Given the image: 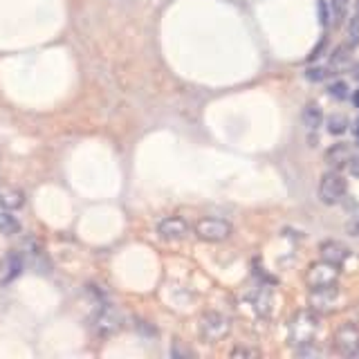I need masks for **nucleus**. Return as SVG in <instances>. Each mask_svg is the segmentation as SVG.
I'll list each match as a JSON object with an SVG mask.
<instances>
[{"label":"nucleus","instance_id":"obj_11","mask_svg":"<svg viewBox=\"0 0 359 359\" xmlns=\"http://www.w3.org/2000/svg\"><path fill=\"white\" fill-rule=\"evenodd\" d=\"M348 160H351V151H348L346 144H334L332 149L328 151V155H325V162H328L330 166H334V168L346 166Z\"/></svg>","mask_w":359,"mask_h":359},{"label":"nucleus","instance_id":"obj_17","mask_svg":"<svg viewBox=\"0 0 359 359\" xmlns=\"http://www.w3.org/2000/svg\"><path fill=\"white\" fill-rule=\"evenodd\" d=\"M328 93H330V97L344 101V99L348 97V86H346L344 81H337V83H332V86L328 88Z\"/></svg>","mask_w":359,"mask_h":359},{"label":"nucleus","instance_id":"obj_7","mask_svg":"<svg viewBox=\"0 0 359 359\" xmlns=\"http://www.w3.org/2000/svg\"><path fill=\"white\" fill-rule=\"evenodd\" d=\"M337 301H339V290H337V285L317 287L310 292V308L312 310L328 312L337 306Z\"/></svg>","mask_w":359,"mask_h":359},{"label":"nucleus","instance_id":"obj_19","mask_svg":"<svg viewBox=\"0 0 359 359\" xmlns=\"http://www.w3.org/2000/svg\"><path fill=\"white\" fill-rule=\"evenodd\" d=\"M346 9H348V0H332V14L334 20H341L346 16Z\"/></svg>","mask_w":359,"mask_h":359},{"label":"nucleus","instance_id":"obj_6","mask_svg":"<svg viewBox=\"0 0 359 359\" xmlns=\"http://www.w3.org/2000/svg\"><path fill=\"white\" fill-rule=\"evenodd\" d=\"M334 346L341 355H359V328L355 323H344L334 332Z\"/></svg>","mask_w":359,"mask_h":359},{"label":"nucleus","instance_id":"obj_13","mask_svg":"<svg viewBox=\"0 0 359 359\" xmlns=\"http://www.w3.org/2000/svg\"><path fill=\"white\" fill-rule=\"evenodd\" d=\"M303 123H306L308 128H319L321 121H323V115H321V108L317 104H308L306 108H303Z\"/></svg>","mask_w":359,"mask_h":359},{"label":"nucleus","instance_id":"obj_4","mask_svg":"<svg viewBox=\"0 0 359 359\" xmlns=\"http://www.w3.org/2000/svg\"><path fill=\"white\" fill-rule=\"evenodd\" d=\"M337 280H339V269H337V265H332L328 261L312 263L308 267V272H306V283L310 285V290L337 285Z\"/></svg>","mask_w":359,"mask_h":359},{"label":"nucleus","instance_id":"obj_2","mask_svg":"<svg viewBox=\"0 0 359 359\" xmlns=\"http://www.w3.org/2000/svg\"><path fill=\"white\" fill-rule=\"evenodd\" d=\"M229 330H231V323L220 312H205L200 317V334H202V339L209 344L224 339V337L229 334Z\"/></svg>","mask_w":359,"mask_h":359},{"label":"nucleus","instance_id":"obj_26","mask_svg":"<svg viewBox=\"0 0 359 359\" xmlns=\"http://www.w3.org/2000/svg\"><path fill=\"white\" fill-rule=\"evenodd\" d=\"M357 133H359V119H357Z\"/></svg>","mask_w":359,"mask_h":359},{"label":"nucleus","instance_id":"obj_25","mask_svg":"<svg viewBox=\"0 0 359 359\" xmlns=\"http://www.w3.org/2000/svg\"><path fill=\"white\" fill-rule=\"evenodd\" d=\"M353 231H355V236H359V222H357L355 227H353Z\"/></svg>","mask_w":359,"mask_h":359},{"label":"nucleus","instance_id":"obj_27","mask_svg":"<svg viewBox=\"0 0 359 359\" xmlns=\"http://www.w3.org/2000/svg\"><path fill=\"white\" fill-rule=\"evenodd\" d=\"M357 137H359V133H357Z\"/></svg>","mask_w":359,"mask_h":359},{"label":"nucleus","instance_id":"obj_24","mask_svg":"<svg viewBox=\"0 0 359 359\" xmlns=\"http://www.w3.org/2000/svg\"><path fill=\"white\" fill-rule=\"evenodd\" d=\"M353 74H355V79H357V81H359V63L355 65V72H353Z\"/></svg>","mask_w":359,"mask_h":359},{"label":"nucleus","instance_id":"obj_14","mask_svg":"<svg viewBox=\"0 0 359 359\" xmlns=\"http://www.w3.org/2000/svg\"><path fill=\"white\" fill-rule=\"evenodd\" d=\"M348 43H351V48L359 45V0L355 5V14H353L351 22H348Z\"/></svg>","mask_w":359,"mask_h":359},{"label":"nucleus","instance_id":"obj_12","mask_svg":"<svg viewBox=\"0 0 359 359\" xmlns=\"http://www.w3.org/2000/svg\"><path fill=\"white\" fill-rule=\"evenodd\" d=\"M351 65V48H346V45H341V48H337L330 56V67L328 70L337 72V70H346V67Z\"/></svg>","mask_w":359,"mask_h":359},{"label":"nucleus","instance_id":"obj_18","mask_svg":"<svg viewBox=\"0 0 359 359\" xmlns=\"http://www.w3.org/2000/svg\"><path fill=\"white\" fill-rule=\"evenodd\" d=\"M254 308H256V312L267 314V310H269V294L267 292H261V294L254 299Z\"/></svg>","mask_w":359,"mask_h":359},{"label":"nucleus","instance_id":"obj_9","mask_svg":"<svg viewBox=\"0 0 359 359\" xmlns=\"http://www.w3.org/2000/svg\"><path fill=\"white\" fill-rule=\"evenodd\" d=\"M319 254H321V261H328L339 267L341 263L348 261L351 250H348V245H344L341 241H323L319 245Z\"/></svg>","mask_w":359,"mask_h":359},{"label":"nucleus","instance_id":"obj_1","mask_svg":"<svg viewBox=\"0 0 359 359\" xmlns=\"http://www.w3.org/2000/svg\"><path fill=\"white\" fill-rule=\"evenodd\" d=\"M319 332V319L312 310H299L287 323V341L292 346H310Z\"/></svg>","mask_w":359,"mask_h":359},{"label":"nucleus","instance_id":"obj_21","mask_svg":"<svg viewBox=\"0 0 359 359\" xmlns=\"http://www.w3.org/2000/svg\"><path fill=\"white\" fill-rule=\"evenodd\" d=\"M231 357H258V351H250V348H233Z\"/></svg>","mask_w":359,"mask_h":359},{"label":"nucleus","instance_id":"obj_23","mask_svg":"<svg viewBox=\"0 0 359 359\" xmlns=\"http://www.w3.org/2000/svg\"><path fill=\"white\" fill-rule=\"evenodd\" d=\"M353 101H355V106L359 108V90H357V93H355V97H353Z\"/></svg>","mask_w":359,"mask_h":359},{"label":"nucleus","instance_id":"obj_22","mask_svg":"<svg viewBox=\"0 0 359 359\" xmlns=\"http://www.w3.org/2000/svg\"><path fill=\"white\" fill-rule=\"evenodd\" d=\"M348 171H351L353 175H359V157H353L348 160Z\"/></svg>","mask_w":359,"mask_h":359},{"label":"nucleus","instance_id":"obj_8","mask_svg":"<svg viewBox=\"0 0 359 359\" xmlns=\"http://www.w3.org/2000/svg\"><path fill=\"white\" fill-rule=\"evenodd\" d=\"M157 233L162 241H182L189 233V224L177 216H168L157 224Z\"/></svg>","mask_w":359,"mask_h":359},{"label":"nucleus","instance_id":"obj_5","mask_svg":"<svg viewBox=\"0 0 359 359\" xmlns=\"http://www.w3.org/2000/svg\"><path fill=\"white\" fill-rule=\"evenodd\" d=\"M346 180L344 175H339L337 171H330L321 177V184H319V198L323 205H337V202H341L344 196H346Z\"/></svg>","mask_w":359,"mask_h":359},{"label":"nucleus","instance_id":"obj_20","mask_svg":"<svg viewBox=\"0 0 359 359\" xmlns=\"http://www.w3.org/2000/svg\"><path fill=\"white\" fill-rule=\"evenodd\" d=\"M328 74H332V72L325 70V67H312V70L306 72V76L310 79V81H321V79H325Z\"/></svg>","mask_w":359,"mask_h":359},{"label":"nucleus","instance_id":"obj_10","mask_svg":"<svg viewBox=\"0 0 359 359\" xmlns=\"http://www.w3.org/2000/svg\"><path fill=\"white\" fill-rule=\"evenodd\" d=\"M25 205V194H22L20 189L16 187H0V209L5 211H14V209H20Z\"/></svg>","mask_w":359,"mask_h":359},{"label":"nucleus","instance_id":"obj_15","mask_svg":"<svg viewBox=\"0 0 359 359\" xmlns=\"http://www.w3.org/2000/svg\"><path fill=\"white\" fill-rule=\"evenodd\" d=\"M346 128H348V119H346L344 115H332V117L328 119V130H330L332 135H341Z\"/></svg>","mask_w":359,"mask_h":359},{"label":"nucleus","instance_id":"obj_3","mask_svg":"<svg viewBox=\"0 0 359 359\" xmlns=\"http://www.w3.org/2000/svg\"><path fill=\"white\" fill-rule=\"evenodd\" d=\"M196 236L205 243H222L231 236V224L222 218H202L196 224Z\"/></svg>","mask_w":359,"mask_h":359},{"label":"nucleus","instance_id":"obj_16","mask_svg":"<svg viewBox=\"0 0 359 359\" xmlns=\"http://www.w3.org/2000/svg\"><path fill=\"white\" fill-rule=\"evenodd\" d=\"M0 231H3V233H16L18 231V222L11 216H7L5 209L0 211Z\"/></svg>","mask_w":359,"mask_h":359}]
</instances>
